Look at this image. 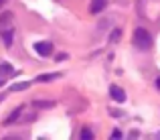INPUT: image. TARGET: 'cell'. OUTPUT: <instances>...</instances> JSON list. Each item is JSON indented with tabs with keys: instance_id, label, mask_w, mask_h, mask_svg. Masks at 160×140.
Segmentation results:
<instances>
[{
	"instance_id": "obj_1",
	"label": "cell",
	"mask_w": 160,
	"mask_h": 140,
	"mask_svg": "<svg viewBox=\"0 0 160 140\" xmlns=\"http://www.w3.org/2000/svg\"><path fill=\"white\" fill-rule=\"evenodd\" d=\"M134 45L142 51H148L150 47H152V35H150L146 29L138 27L136 31H134Z\"/></svg>"
},
{
	"instance_id": "obj_2",
	"label": "cell",
	"mask_w": 160,
	"mask_h": 140,
	"mask_svg": "<svg viewBox=\"0 0 160 140\" xmlns=\"http://www.w3.org/2000/svg\"><path fill=\"white\" fill-rule=\"evenodd\" d=\"M35 51L39 55H43V57H47V55L53 53V43H49V41H39V43H35Z\"/></svg>"
},
{
	"instance_id": "obj_3",
	"label": "cell",
	"mask_w": 160,
	"mask_h": 140,
	"mask_svg": "<svg viewBox=\"0 0 160 140\" xmlns=\"http://www.w3.org/2000/svg\"><path fill=\"white\" fill-rule=\"evenodd\" d=\"M12 18H14V16H12V12H2V14H0V33L12 29V24H10Z\"/></svg>"
},
{
	"instance_id": "obj_4",
	"label": "cell",
	"mask_w": 160,
	"mask_h": 140,
	"mask_svg": "<svg viewBox=\"0 0 160 140\" xmlns=\"http://www.w3.org/2000/svg\"><path fill=\"white\" fill-rule=\"evenodd\" d=\"M109 93H112V97L116 101H126V93L122 87H118V86H109Z\"/></svg>"
},
{
	"instance_id": "obj_5",
	"label": "cell",
	"mask_w": 160,
	"mask_h": 140,
	"mask_svg": "<svg viewBox=\"0 0 160 140\" xmlns=\"http://www.w3.org/2000/svg\"><path fill=\"white\" fill-rule=\"evenodd\" d=\"M106 6H108V0H91V6H89V10L93 12V14H99V12H102Z\"/></svg>"
},
{
	"instance_id": "obj_6",
	"label": "cell",
	"mask_w": 160,
	"mask_h": 140,
	"mask_svg": "<svg viewBox=\"0 0 160 140\" xmlns=\"http://www.w3.org/2000/svg\"><path fill=\"white\" fill-rule=\"evenodd\" d=\"M12 73H16V71L10 63H0V77H6V75H12Z\"/></svg>"
},
{
	"instance_id": "obj_7",
	"label": "cell",
	"mask_w": 160,
	"mask_h": 140,
	"mask_svg": "<svg viewBox=\"0 0 160 140\" xmlns=\"http://www.w3.org/2000/svg\"><path fill=\"white\" fill-rule=\"evenodd\" d=\"M12 37H14V31L12 29H8V31H2V39H4V45L6 47H12Z\"/></svg>"
},
{
	"instance_id": "obj_8",
	"label": "cell",
	"mask_w": 160,
	"mask_h": 140,
	"mask_svg": "<svg viewBox=\"0 0 160 140\" xmlns=\"http://www.w3.org/2000/svg\"><path fill=\"white\" fill-rule=\"evenodd\" d=\"M20 112H22V108H18V110H14V112L10 114V116H8V120L4 122V124H12V122H16V118L20 116Z\"/></svg>"
},
{
	"instance_id": "obj_9",
	"label": "cell",
	"mask_w": 160,
	"mask_h": 140,
	"mask_svg": "<svg viewBox=\"0 0 160 140\" xmlns=\"http://www.w3.org/2000/svg\"><path fill=\"white\" fill-rule=\"evenodd\" d=\"M79 138H81V140H91V138H93V132H91L89 128H83V130H81V136H79Z\"/></svg>"
},
{
	"instance_id": "obj_10",
	"label": "cell",
	"mask_w": 160,
	"mask_h": 140,
	"mask_svg": "<svg viewBox=\"0 0 160 140\" xmlns=\"http://www.w3.org/2000/svg\"><path fill=\"white\" fill-rule=\"evenodd\" d=\"M57 77H59V73H55V75H39L37 81H53V79H57Z\"/></svg>"
},
{
	"instance_id": "obj_11",
	"label": "cell",
	"mask_w": 160,
	"mask_h": 140,
	"mask_svg": "<svg viewBox=\"0 0 160 140\" xmlns=\"http://www.w3.org/2000/svg\"><path fill=\"white\" fill-rule=\"evenodd\" d=\"M120 37H122V31H120V29H116V31L112 33V37H109V41H112V43H118Z\"/></svg>"
},
{
	"instance_id": "obj_12",
	"label": "cell",
	"mask_w": 160,
	"mask_h": 140,
	"mask_svg": "<svg viewBox=\"0 0 160 140\" xmlns=\"http://www.w3.org/2000/svg\"><path fill=\"white\" fill-rule=\"evenodd\" d=\"M28 87V83H14L12 86V91H22V90H27Z\"/></svg>"
},
{
	"instance_id": "obj_13",
	"label": "cell",
	"mask_w": 160,
	"mask_h": 140,
	"mask_svg": "<svg viewBox=\"0 0 160 140\" xmlns=\"http://www.w3.org/2000/svg\"><path fill=\"white\" fill-rule=\"evenodd\" d=\"M112 138H113V140H120V138H122V132H120V130L116 128V130L112 132Z\"/></svg>"
},
{
	"instance_id": "obj_14",
	"label": "cell",
	"mask_w": 160,
	"mask_h": 140,
	"mask_svg": "<svg viewBox=\"0 0 160 140\" xmlns=\"http://www.w3.org/2000/svg\"><path fill=\"white\" fill-rule=\"evenodd\" d=\"M156 87H158V90H160V75H158V77H156Z\"/></svg>"
},
{
	"instance_id": "obj_15",
	"label": "cell",
	"mask_w": 160,
	"mask_h": 140,
	"mask_svg": "<svg viewBox=\"0 0 160 140\" xmlns=\"http://www.w3.org/2000/svg\"><path fill=\"white\" fill-rule=\"evenodd\" d=\"M4 6V0H0V8H2Z\"/></svg>"
},
{
	"instance_id": "obj_16",
	"label": "cell",
	"mask_w": 160,
	"mask_h": 140,
	"mask_svg": "<svg viewBox=\"0 0 160 140\" xmlns=\"http://www.w3.org/2000/svg\"><path fill=\"white\" fill-rule=\"evenodd\" d=\"M2 100H4V96H0V101H2Z\"/></svg>"
}]
</instances>
